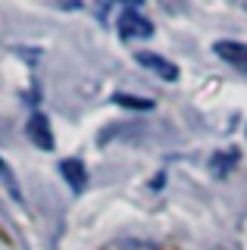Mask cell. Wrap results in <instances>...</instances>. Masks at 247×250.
I'll return each instance as SVG.
<instances>
[{
	"label": "cell",
	"instance_id": "cell-1",
	"mask_svg": "<svg viewBox=\"0 0 247 250\" xmlns=\"http://www.w3.org/2000/svg\"><path fill=\"white\" fill-rule=\"evenodd\" d=\"M153 35V22H147L138 10H125L119 16V38L122 41H144Z\"/></svg>",
	"mask_w": 247,
	"mask_h": 250
},
{
	"label": "cell",
	"instance_id": "cell-2",
	"mask_svg": "<svg viewBox=\"0 0 247 250\" xmlns=\"http://www.w3.org/2000/svg\"><path fill=\"white\" fill-rule=\"evenodd\" d=\"M25 131H28V141H32L38 150H53V128H50L44 113H35L25 125Z\"/></svg>",
	"mask_w": 247,
	"mask_h": 250
},
{
	"label": "cell",
	"instance_id": "cell-3",
	"mask_svg": "<svg viewBox=\"0 0 247 250\" xmlns=\"http://www.w3.org/2000/svg\"><path fill=\"white\" fill-rule=\"evenodd\" d=\"M141 66H147V69H153L160 78H166V82H175L179 78V66L175 62H169V60H163V57H157V53H147V50H141L135 57Z\"/></svg>",
	"mask_w": 247,
	"mask_h": 250
},
{
	"label": "cell",
	"instance_id": "cell-4",
	"mask_svg": "<svg viewBox=\"0 0 247 250\" xmlns=\"http://www.w3.org/2000/svg\"><path fill=\"white\" fill-rule=\"evenodd\" d=\"M60 172H63V178H66V185L72 188L75 194L79 191H84V185H88V172H84V166H82V160H63L60 163Z\"/></svg>",
	"mask_w": 247,
	"mask_h": 250
},
{
	"label": "cell",
	"instance_id": "cell-5",
	"mask_svg": "<svg viewBox=\"0 0 247 250\" xmlns=\"http://www.w3.org/2000/svg\"><path fill=\"white\" fill-rule=\"evenodd\" d=\"M244 50H247V47H244V44H238V41H219V44H216V53H219L222 60H228L231 66H241Z\"/></svg>",
	"mask_w": 247,
	"mask_h": 250
},
{
	"label": "cell",
	"instance_id": "cell-6",
	"mask_svg": "<svg viewBox=\"0 0 247 250\" xmlns=\"http://www.w3.org/2000/svg\"><path fill=\"white\" fill-rule=\"evenodd\" d=\"M235 163H238V153H235V150H231V153H216V156H213V163H210V169H213V175H219V178H222L231 166H235Z\"/></svg>",
	"mask_w": 247,
	"mask_h": 250
},
{
	"label": "cell",
	"instance_id": "cell-7",
	"mask_svg": "<svg viewBox=\"0 0 247 250\" xmlns=\"http://www.w3.org/2000/svg\"><path fill=\"white\" fill-rule=\"evenodd\" d=\"M113 100L119 106H132V109H150L153 106L150 100H138V97H132V94H113Z\"/></svg>",
	"mask_w": 247,
	"mask_h": 250
},
{
	"label": "cell",
	"instance_id": "cell-8",
	"mask_svg": "<svg viewBox=\"0 0 247 250\" xmlns=\"http://www.w3.org/2000/svg\"><path fill=\"white\" fill-rule=\"evenodd\" d=\"M0 178H3V182L10 185V194H13V197L19 200V188H16V182H13V175H10V166H6L3 160H0Z\"/></svg>",
	"mask_w": 247,
	"mask_h": 250
},
{
	"label": "cell",
	"instance_id": "cell-9",
	"mask_svg": "<svg viewBox=\"0 0 247 250\" xmlns=\"http://www.w3.org/2000/svg\"><path fill=\"white\" fill-rule=\"evenodd\" d=\"M241 69H244V72H247V50H244V60H241Z\"/></svg>",
	"mask_w": 247,
	"mask_h": 250
},
{
	"label": "cell",
	"instance_id": "cell-10",
	"mask_svg": "<svg viewBox=\"0 0 247 250\" xmlns=\"http://www.w3.org/2000/svg\"><path fill=\"white\" fill-rule=\"evenodd\" d=\"M125 3H141V0H125Z\"/></svg>",
	"mask_w": 247,
	"mask_h": 250
}]
</instances>
